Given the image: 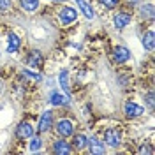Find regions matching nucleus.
I'll return each mask as SVG.
<instances>
[{"label":"nucleus","mask_w":155,"mask_h":155,"mask_svg":"<svg viewBox=\"0 0 155 155\" xmlns=\"http://www.w3.org/2000/svg\"><path fill=\"white\" fill-rule=\"evenodd\" d=\"M104 143L107 146H111V148H116L122 143V136H120V132L116 129H106V132H104Z\"/></svg>","instance_id":"obj_3"},{"label":"nucleus","mask_w":155,"mask_h":155,"mask_svg":"<svg viewBox=\"0 0 155 155\" xmlns=\"http://www.w3.org/2000/svg\"><path fill=\"white\" fill-rule=\"evenodd\" d=\"M57 132L60 137H71L74 134V124L71 120H67V118H64V120H60L57 124Z\"/></svg>","instance_id":"obj_2"},{"label":"nucleus","mask_w":155,"mask_h":155,"mask_svg":"<svg viewBox=\"0 0 155 155\" xmlns=\"http://www.w3.org/2000/svg\"><path fill=\"white\" fill-rule=\"evenodd\" d=\"M130 19H132L130 12H124V11H122V12L115 14V19H113V23H115V28L122 30V28H125V27H129Z\"/></svg>","instance_id":"obj_8"},{"label":"nucleus","mask_w":155,"mask_h":155,"mask_svg":"<svg viewBox=\"0 0 155 155\" xmlns=\"http://www.w3.org/2000/svg\"><path fill=\"white\" fill-rule=\"evenodd\" d=\"M19 5L27 12H34L39 7V0H19Z\"/></svg>","instance_id":"obj_17"},{"label":"nucleus","mask_w":155,"mask_h":155,"mask_svg":"<svg viewBox=\"0 0 155 155\" xmlns=\"http://www.w3.org/2000/svg\"><path fill=\"white\" fill-rule=\"evenodd\" d=\"M124 113H125L127 118H137V116H141L145 113V107L139 106V104H136V102L127 101L125 104H124Z\"/></svg>","instance_id":"obj_4"},{"label":"nucleus","mask_w":155,"mask_h":155,"mask_svg":"<svg viewBox=\"0 0 155 155\" xmlns=\"http://www.w3.org/2000/svg\"><path fill=\"white\" fill-rule=\"evenodd\" d=\"M113 58H115L116 64H124L127 60H130V51H129V48L120 44V46H116L113 49Z\"/></svg>","instance_id":"obj_7"},{"label":"nucleus","mask_w":155,"mask_h":155,"mask_svg":"<svg viewBox=\"0 0 155 155\" xmlns=\"http://www.w3.org/2000/svg\"><path fill=\"white\" fill-rule=\"evenodd\" d=\"M76 4H78V7L81 9V12L85 14V18L87 19H94V9L90 7V4H88L87 0H76Z\"/></svg>","instance_id":"obj_14"},{"label":"nucleus","mask_w":155,"mask_h":155,"mask_svg":"<svg viewBox=\"0 0 155 155\" xmlns=\"http://www.w3.org/2000/svg\"><path fill=\"white\" fill-rule=\"evenodd\" d=\"M51 104L53 106H65V104H69V97L62 95L58 92H53L51 94Z\"/></svg>","instance_id":"obj_16"},{"label":"nucleus","mask_w":155,"mask_h":155,"mask_svg":"<svg viewBox=\"0 0 155 155\" xmlns=\"http://www.w3.org/2000/svg\"><path fill=\"white\" fill-rule=\"evenodd\" d=\"M146 104L150 107H153V92H148V95H146Z\"/></svg>","instance_id":"obj_24"},{"label":"nucleus","mask_w":155,"mask_h":155,"mask_svg":"<svg viewBox=\"0 0 155 155\" xmlns=\"http://www.w3.org/2000/svg\"><path fill=\"white\" fill-rule=\"evenodd\" d=\"M137 153H153V150L148 148V146H141V148L137 150Z\"/></svg>","instance_id":"obj_25"},{"label":"nucleus","mask_w":155,"mask_h":155,"mask_svg":"<svg viewBox=\"0 0 155 155\" xmlns=\"http://www.w3.org/2000/svg\"><path fill=\"white\" fill-rule=\"evenodd\" d=\"M27 62H28L30 67H37L42 64V53L37 51V49H34V51H30L28 57H27Z\"/></svg>","instance_id":"obj_12"},{"label":"nucleus","mask_w":155,"mask_h":155,"mask_svg":"<svg viewBox=\"0 0 155 155\" xmlns=\"http://www.w3.org/2000/svg\"><path fill=\"white\" fill-rule=\"evenodd\" d=\"M11 5H12V0H0V11L2 12H5L7 9H11Z\"/></svg>","instance_id":"obj_23"},{"label":"nucleus","mask_w":155,"mask_h":155,"mask_svg":"<svg viewBox=\"0 0 155 155\" xmlns=\"http://www.w3.org/2000/svg\"><path fill=\"white\" fill-rule=\"evenodd\" d=\"M88 150H90V153H94V155L104 153V145L99 143L97 139H92V141H88Z\"/></svg>","instance_id":"obj_19"},{"label":"nucleus","mask_w":155,"mask_h":155,"mask_svg":"<svg viewBox=\"0 0 155 155\" xmlns=\"http://www.w3.org/2000/svg\"><path fill=\"white\" fill-rule=\"evenodd\" d=\"M37 150H41V139L39 137H30V152H37Z\"/></svg>","instance_id":"obj_20"},{"label":"nucleus","mask_w":155,"mask_h":155,"mask_svg":"<svg viewBox=\"0 0 155 155\" xmlns=\"http://www.w3.org/2000/svg\"><path fill=\"white\" fill-rule=\"evenodd\" d=\"M53 125V113L51 111H44L41 118H39V125H37V130L39 132H48L49 129Z\"/></svg>","instance_id":"obj_5"},{"label":"nucleus","mask_w":155,"mask_h":155,"mask_svg":"<svg viewBox=\"0 0 155 155\" xmlns=\"http://www.w3.org/2000/svg\"><path fill=\"white\" fill-rule=\"evenodd\" d=\"M53 152L58 155H71L72 153V146L69 145L67 141H64V139H57L53 143Z\"/></svg>","instance_id":"obj_9"},{"label":"nucleus","mask_w":155,"mask_h":155,"mask_svg":"<svg viewBox=\"0 0 155 155\" xmlns=\"http://www.w3.org/2000/svg\"><path fill=\"white\" fill-rule=\"evenodd\" d=\"M21 72H23V76L27 78V79H32V81H41V76L35 74V72H32V71H28V69H25V71H21Z\"/></svg>","instance_id":"obj_21"},{"label":"nucleus","mask_w":155,"mask_h":155,"mask_svg":"<svg viewBox=\"0 0 155 155\" xmlns=\"http://www.w3.org/2000/svg\"><path fill=\"white\" fill-rule=\"evenodd\" d=\"M139 14H141V18L143 19H153V16H155L153 5H152V4H143V7H141V11H139Z\"/></svg>","instance_id":"obj_18"},{"label":"nucleus","mask_w":155,"mask_h":155,"mask_svg":"<svg viewBox=\"0 0 155 155\" xmlns=\"http://www.w3.org/2000/svg\"><path fill=\"white\" fill-rule=\"evenodd\" d=\"M19 44H21V39H19L16 34H9V37H7V53L18 51Z\"/></svg>","instance_id":"obj_13"},{"label":"nucleus","mask_w":155,"mask_h":155,"mask_svg":"<svg viewBox=\"0 0 155 155\" xmlns=\"http://www.w3.org/2000/svg\"><path fill=\"white\" fill-rule=\"evenodd\" d=\"M78 18V11L74 7H62L60 12H58V19H60V23L62 25H71V23H74Z\"/></svg>","instance_id":"obj_1"},{"label":"nucleus","mask_w":155,"mask_h":155,"mask_svg":"<svg viewBox=\"0 0 155 155\" xmlns=\"http://www.w3.org/2000/svg\"><path fill=\"white\" fill-rule=\"evenodd\" d=\"M155 46V35H153V30H148L145 35H143V48L146 51H152Z\"/></svg>","instance_id":"obj_15"},{"label":"nucleus","mask_w":155,"mask_h":155,"mask_svg":"<svg viewBox=\"0 0 155 155\" xmlns=\"http://www.w3.org/2000/svg\"><path fill=\"white\" fill-rule=\"evenodd\" d=\"M101 4H102L106 9H115L116 5L120 4V0H101Z\"/></svg>","instance_id":"obj_22"},{"label":"nucleus","mask_w":155,"mask_h":155,"mask_svg":"<svg viewBox=\"0 0 155 155\" xmlns=\"http://www.w3.org/2000/svg\"><path fill=\"white\" fill-rule=\"evenodd\" d=\"M58 83H60V87L62 90L67 94V97L71 95V85H69V72L64 69V71H60V74H58Z\"/></svg>","instance_id":"obj_11"},{"label":"nucleus","mask_w":155,"mask_h":155,"mask_svg":"<svg viewBox=\"0 0 155 155\" xmlns=\"http://www.w3.org/2000/svg\"><path fill=\"white\" fill-rule=\"evenodd\" d=\"M16 136L19 139H30L34 136V127L30 122H21L18 127H16Z\"/></svg>","instance_id":"obj_6"},{"label":"nucleus","mask_w":155,"mask_h":155,"mask_svg":"<svg viewBox=\"0 0 155 155\" xmlns=\"http://www.w3.org/2000/svg\"><path fill=\"white\" fill-rule=\"evenodd\" d=\"M88 141H90V139H88L85 134H76L72 137V148H74V150H85L88 146Z\"/></svg>","instance_id":"obj_10"}]
</instances>
